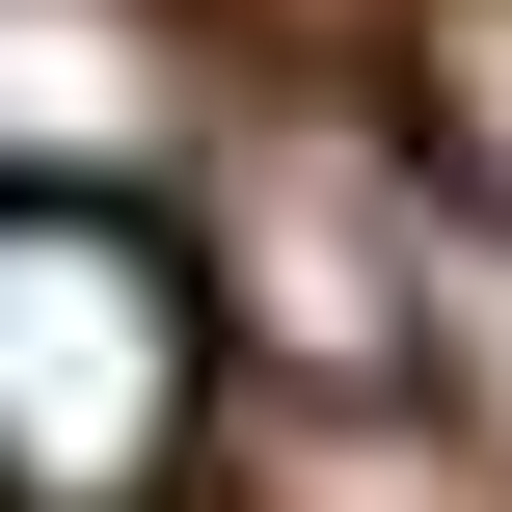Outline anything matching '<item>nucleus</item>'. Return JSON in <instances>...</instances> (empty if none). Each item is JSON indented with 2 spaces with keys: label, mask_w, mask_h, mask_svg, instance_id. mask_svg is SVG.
<instances>
[{
  "label": "nucleus",
  "mask_w": 512,
  "mask_h": 512,
  "mask_svg": "<svg viewBox=\"0 0 512 512\" xmlns=\"http://www.w3.org/2000/svg\"><path fill=\"white\" fill-rule=\"evenodd\" d=\"M216 297L162 216H0V512H162L216 432Z\"/></svg>",
  "instance_id": "nucleus-1"
},
{
  "label": "nucleus",
  "mask_w": 512,
  "mask_h": 512,
  "mask_svg": "<svg viewBox=\"0 0 512 512\" xmlns=\"http://www.w3.org/2000/svg\"><path fill=\"white\" fill-rule=\"evenodd\" d=\"M162 135H189L162 0H0V216H135Z\"/></svg>",
  "instance_id": "nucleus-2"
},
{
  "label": "nucleus",
  "mask_w": 512,
  "mask_h": 512,
  "mask_svg": "<svg viewBox=\"0 0 512 512\" xmlns=\"http://www.w3.org/2000/svg\"><path fill=\"white\" fill-rule=\"evenodd\" d=\"M432 162H459V216L512 243V0H432Z\"/></svg>",
  "instance_id": "nucleus-3"
}]
</instances>
